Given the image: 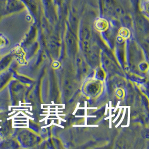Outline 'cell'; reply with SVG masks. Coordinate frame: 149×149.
I'll return each instance as SVG.
<instances>
[{"label":"cell","mask_w":149,"mask_h":149,"mask_svg":"<svg viewBox=\"0 0 149 149\" xmlns=\"http://www.w3.org/2000/svg\"><path fill=\"white\" fill-rule=\"evenodd\" d=\"M54 1L55 3L58 6H61V5H63V3L64 0H54Z\"/></svg>","instance_id":"7a4b0ae2"},{"label":"cell","mask_w":149,"mask_h":149,"mask_svg":"<svg viewBox=\"0 0 149 149\" xmlns=\"http://www.w3.org/2000/svg\"><path fill=\"white\" fill-rule=\"evenodd\" d=\"M1 11H4L6 13H13L22 11L25 6L22 0H6L1 3Z\"/></svg>","instance_id":"6da1fadb"}]
</instances>
